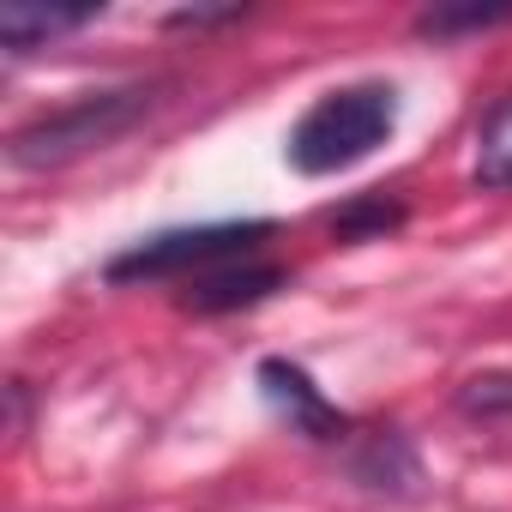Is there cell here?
Masks as SVG:
<instances>
[{"label": "cell", "instance_id": "1", "mask_svg": "<svg viewBox=\"0 0 512 512\" xmlns=\"http://www.w3.org/2000/svg\"><path fill=\"white\" fill-rule=\"evenodd\" d=\"M175 85L169 79H133V85H109V91H85L37 121H25L13 139H7V163L13 169H67L115 139H127L145 115L163 109Z\"/></svg>", "mask_w": 512, "mask_h": 512}, {"label": "cell", "instance_id": "2", "mask_svg": "<svg viewBox=\"0 0 512 512\" xmlns=\"http://www.w3.org/2000/svg\"><path fill=\"white\" fill-rule=\"evenodd\" d=\"M392 133H398V85H386V79L338 85L302 109V121L284 139V163L308 181L344 175L362 157H374Z\"/></svg>", "mask_w": 512, "mask_h": 512}, {"label": "cell", "instance_id": "10", "mask_svg": "<svg viewBox=\"0 0 512 512\" xmlns=\"http://www.w3.org/2000/svg\"><path fill=\"white\" fill-rule=\"evenodd\" d=\"M500 25H512V7H428V13H416V37H434V43L470 37V31H500Z\"/></svg>", "mask_w": 512, "mask_h": 512}, {"label": "cell", "instance_id": "4", "mask_svg": "<svg viewBox=\"0 0 512 512\" xmlns=\"http://www.w3.org/2000/svg\"><path fill=\"white\" fill-rule=\"evenodd\" d=\"M253 380H260L266 404L290 422V434L320 440V446H350V440H356V416H344V410L314 386V374H308L302 362H290V356H266Z\"/></svg>", "mask_w": 512, "mask_h": 512}, {"label": "cell", "instance_id": "3", "mask_svg": "<svg viewBox=\"0 0 512 512\" xmlns=\"http://www.w3.org/2000/svg\"><path fill=\"white\" fill-rule=\"evenodd\" d=\"M278 235L272 217H223V223H181V229H157L145 241H133L127 253L103 266L109 284H157V278H199L235 260H253L266 241Z\"/></svg>", "mask_w": 512, "mask_h": 512}, {"label": "cell", "instance_id": "8", "mask_svg": "<svg viewBox=\"0 0 512 512\" xmlns=\"http://www.w3.org/2000/svg\"><path fill=\"white\" fill-rule=\"evenodd\" d=\"M326 223H332L338 241H380V235H392V229L410 223V205H404L398 193H356V199L338 205Z\"/></svg>", "mask_w": 512, "mask_h": 512}, {"label": "cell", "instance_id": "6", "mask_svg": "<svg viewBox=\"0 0 512 512\" xmlns=\"http://www.w3.org/2000/svg\"><path fill=\"white\" fill-rule=\"evenodd\" d=\"M284 284H290L284 266L235 260V266H217V272L187 278V290H181L175 302H181V314H235V308H260V302L278 296Z\"/></svg>", "mask_w": 512, "mask_h": 512}, {"label": "cell", "instance_id": "5", "mask_svg": "<svg viewBox=\"0 0 512 512\" xmlns=\"http://www.w3.org/2000/svg\"><path fill=\"white\" fill-rule=\"evenodd\" d=\"M350 476L368 494H386V500H416L428 488L422 458H416V446H410L404 428H362L350 440Z\"/></svg>", "mask_w": 512, "mask_h": 512}, {"label": "cell", "instance_id": "12", "mask_svg": "<svg viewBox=\"0 0 512 512\" xmlns=\"http://www.w3.org/2000/svg\"><path fill=\"white\" fill-rule=\"evenodd\" d=\"M229 19H241V7H223V13L187 7V13H169V31H199V25H229Z\"/></svg>", "mask_w": 512, "mask_h": 512}, {"label": "cell", "instance_id": "11", "mask_svg": "<svg viewBox=\"0 0 512 512\" xmlns=\"http://www.w3.org/2000/svg\"><path fill=\"white\" fill-rule=\"evenodd\" d=\"M452 404L464 422H512V374H470Z\"/></svg>", "mask_w": 512, "mask_h": 512}, {"label": "cell", "instance_id": "7", "mask_svg": "<svg viewBox=\"0 0 512 512\" xmlns=\"http://www.w3.org/2000/svg\"><path fill=\"white\" fill-rule=\"evenodd\" d=\"M103 7H25V0H13V7H0V43H7V55H31L67 31H85L97 25Z\"/></svg>", "mask_w": 512, "mask_h": 512}, {"label": "cell", "instance_id": "9", "mask_svg": "<svg viewBox=\"0 0 512 512\" xmlns=\"http://www.w3.org/2000/svg\"><path fill=\"white\" fill-rule=\"evenodd\" d=\"M476 187L488 193H512V97H500L482 127H476Z\"/></svg>", "mask_w": 512, "mask_h": 512}]
</instances>
